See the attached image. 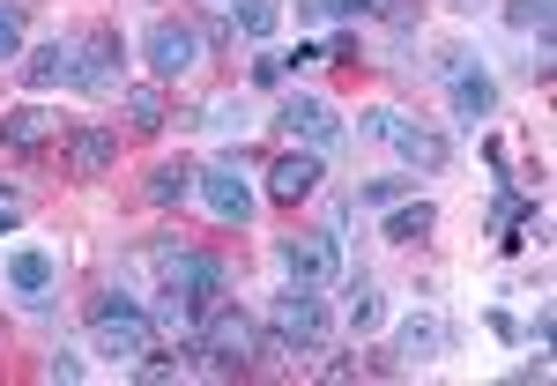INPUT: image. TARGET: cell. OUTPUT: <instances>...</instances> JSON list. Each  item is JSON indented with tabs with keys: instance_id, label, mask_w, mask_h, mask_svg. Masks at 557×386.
<instances>
[{
	"instance_id": "obj_18",
	"label": "cell",
	"mask_w": 557,
	"mask_h": 386,
	"mask_svg": "<svg viewBox=\"0 0 557 386\" xmlns=\"http://www.w3.org/2000/svg\"><path fill=\"white\" fill-rule=\"evenodd\" d=\"M386 246H424L431 231H438V209H431V201H417V194H409V201H394V209H386Z\"/></svg>"
},
{
	"instance_id": "obj_19",
	"label": "cell",
	"mask_w": 557,
	"mask_h": 386,
	"mask_svg": "<svg viewBox=\"0 0 557 386\" xmlns=\"http://www.w3.org/2000/svg\"><path fill=\"white\" fill-rule=\"evenodd\" d=\"M194 164H186V157H178V164H157V172L141 178V201H149V209H178V201H186V194H194Z\"/></svg>"
},
{
	"instance_id": "obj_24",
	"label": "cell",
	"mask_w": 557,
	"mask_h": 386,
	"mask_svg": "<svg viewBox=\"0 0 557 386\" xmlns=\"http://www.w3.org/2000/svg\"><path fill=\"white\" fill-rule=\"evenodd\" d=\"M528 209H535V201H520L513 186H506V194L491 201V238H498L506 253H513V231H520V215H528Z\"/></svg>"
},
{
	"instance_id": "obj_22",
	"label": "cell",
	"mask_w": 557,
	"mask_h": 386,
	"mask_svg": "<svg viewBox=\"0 0 557 386\" xmlns=\"http://www.w3.org/2000/svg\"><path fill=\"white\" fill-rule=\"evenodd\" d=\"M23 38H30V8L23 0H0V67L23 60Z\"/></svg>"
},
{
	"instance_id": "obj_30",
	"label": "cell",
	"mask_w": 557,
	"mask_h": 386,
	"mask_svg": "<svg viewBox=\"0 0 557 386\" xmlns=\"http://www.w3.org/2000/svg\"><path fill=\"white\" fill-rule=\"evenodd\" d=\"M327 60H343V67H357V60H364V45L349 38V30H335V45H327Z\"/></svg>"
},
{
	"instance_id": "obj_8",
	"label": "cell",
	"mask_w": 557,
	"mask_h": 386,
	"mask_svg": "<svg viewBox=\"0 0 557 386\" xmlns=\"http://www.w3.org/2000/svg\"><path fill=\"white\" fill-rule=\"evenodd\" d=\"M120 60H127V45H120V30H83L75 38V89H89V97H112L120 89Z\"/></svg>"
},
{
	"instance_id": "obj_20",
	"label": "cell",
	"mask_w": 557,
	"mask_h": 386,
	"mask_svg": "<svg viewBox=\"0 0 557 386\" xmlns=\"http://www.w3.org/2000/svg\"><path fill=\"white\" fill-rule=\"evenodd\" d=\"M231 30L246 45H268L283 30V0H231Z\"/></svg>"
},
{
	"instance_id": "obj_2",
	"label": "cell",
	"mask_w": 557,
	"mask_h": 386,
	"mask_svg": "<svg viewBox=\"0 0 557 386\" xmlns=\"http://www.w3.org/2000/svg\"><path fill=\"white\" fill-rule=\"evenodd\" d=\"M89 349L97 357H112V364H134V357H149L157 349V312L127 290H104V298H89Z\"/></svg>"
},
{
	"instance_id": "obj_3",
	"label": "cell",
	"mask_w": 557,
	"mask_h": 386,
	"mask_svg": "<svg viewBox=\"0 0 557 386\" xmlns=\"http://www.w3.org/2000/svg\"><path fill=\"white\" fill-rule=\"evenodd\" d=\"M275 267L290 290H335L343 283V238L335 231H290V238H275Z\"/></svg>"
},
{
	"instance_id": "obj_15",
	"label": "cell",
	"mask_w": 557,
	"mask_h": 386,
	"mask_svg": "<svg viewBox=\"0 0 557 386\" xmlns=\"http://www.w3.org/2000/svg\"><path fill=\"white\" fill-rule=\"evenodd\" d=\"M394 357H401V364H438V357H446V320H438V312H409L401 335H394Z\"/></svg>"
},
{
	"instance_id": "obj_29",
	"label": "cell",
	"mask_w": 557,
	"mask_h": 386,
	"mask_svg": "<svg viewBox=\"0 0 557 386\" xmlns=\"http://www.w3.org/2000/svg\"><path fill=\"white\" fill-rule=\"evenodd\" d=\"M290 83V60H283V52H260L253 60V89H283Z\"/></svg>"
},
{
	"instance_id": "obj_10",
	"label": "cell",
	"mask_w": 557,
	"mask_h": 386,
	"mask_svg": "<svg viewBox=\"0 0 557 386\" xmlns=\"http://www.w3.org/2000/svg\"><path fill=\"white\" fill-rule=\"evenodd\" d=\"M320 178H327V149H283L275 164H268V201H283V209H298V201H312L320 194Z\"/></svg>"
},
{
	"instance_id": "obj_11",
	"label": "cell",
	"mask_w": 557,
	"mask_h": 386,
	"mask_svg": "<svg viewBox=\"0 0 557 386\" xmlns=\"http://www.w3.org/2000/svg\"><path fill=\"white\" fill-rule=\"evenodd\" d=\"M0 275H8V298L45 304V298H52V283H60V260L45 253V246H15V253L0 260Z\"/></svg>"
},
{
	"instance_id": "obj_21",
	"label": "cell",
	"mask_w": 557,
	"mask_h": 386,
	"mask_svg": "<svg viewBox=\"0 0 557 386\" xmlns=\"http://www.w3.org/2000/svg\"><path fill=\"white\" fill-rule=\"evenodd\" d=\"M194 127H209V134H246V127H253V97H246V89H231V97H209V112H201Z\"/></svg>"
},
{
	"instance_id": "obj_12",
	"label": "cell",
	"mask_w": 557,
	"mask_h": 386,
	"mask_svg": "<svg viewBox=\"0 0 557 386\" xmlns=\"http://www.w3.org/2000/svg\"><path fill=\"white\" fill-rule=\"evenodd\" d=\"M23 89L30 97H52V89H75V38H52V45H30L23 60Z\"/></svg>"
},
{
	"instance_id": "obj_25",
	"label": "cell",
	"mask_w": 557,
	"mask_h": 386,
	"mask_svg": "<svg viewBox=\"0 0 557 386\" xmlns=\"http://www.w3.org/2000/svg\"><path fill=\"white\" fill-rule=\"evenodd\" d=\"M401 127H409L401 104H364V112H357V134H364V141H394Z\"/></svg>"
},
{
	"instance_id": "obj_32",
	"label": "cell",
	"mask_w": 557,
	"mask_h": 386,
	"mask_svg": "<svg viewBox=\"0 0 557 386\" xmlns=\"http://www.w3.org/2000/svg\"><path fill=\"white\" fill-rule=\"evenodd\" d=\"M454 8H475V0H454Z\"/></svg>"
},
{
	"instance_id": "obj_9",
	"label": "cell",
	"mask_w": 557,
	"mask_h": 386,
	"mask_svg": "<svg viewBox=\"0 0 557 386\" xmlns=\"http://www.w3.org/2000/svg\"><path fill=\"white\" fill-rule=\"evenodd\" d=\"M194 194H201V209H209L215 223H253V209H260V194L246 186L238 157H231V164H209V172L194 178Z\"/></svg>"
},
{
	"instance_id": "obj_27",
	"label": "cell",
	"mask_w": 557,
	"mask_h": 386,
	"mask_svg": "<svg viewBox=\"0 0 557 386\" xmlns=\"http://www.w3.org/2000/svg\"><path fill=\"white\" fill-rule=\"evenodd\" d=\"M550 0H513V8H506V23H513V30H535V38H550Z\"/></svg>"
},
{
	"instance_id": "obj_13",
	"label": "cell",
	"mask_w": 557,
	"mask_h": 386,
	"mask_svg": "<svg viewBox=\"0 0 557 386\" xmlns=\"http://www.w3.org/2000/svg\"><path fill=\"white\" fill-rule=\"evenodd\" d=\"M52 134H60V120L45 112L38 97H30V104H8V112H0V157H38Z\"/></svg>"
},
{
	"instance_id": "obj_23",
	"label": "cell",
	"mask_w": 557,
	"mask_h": 386,
	"mask_svg": "<svg viewBox=\"0 0 557 386\" xmlns=\"http://www.w3.org/2000/svg\"><path fill=\"white\" fill-rule=\"evenodd\" d=\"M386 320V298H380V283H357L349 290V335H372Z\"/></svg>"
},
{
	"instance_id": "obj_31",
	"label": "cell",
	"mask_w": 557,
	"mask_h": 386,
	"mask_svg": "<svg viewBox=\"0 0 557 386\" xmlns=\"http://www.w3.org/2000/svg\"><path fill=\"white\" fill-rule=\"evenodd\" d=\"M8 231H23V201H15V194H0V238H8Z\"/></svg>"
},
{
	"instance_id": "obj_26",
	"label": "cell",
	"mask_w": 557,
	"mask_h": 386,
	"mask_svg": "<svg viewBox=\"0 0 557 386\" xmlns=\"http://www.w3.org/2000/svg\"><path fill=\"white\" fill-rule=\"evenodd\" d=\"M417 194V178H364L357 186V209H394V201H409Z\"/></svg>"
},
{
	"instance_id": "obj_7",
	"label": "cell",
	"mask_w": 557,
	"mask_h": 386,
	"mask_svg": "<svg viewBox=\"0 0 557 386\" xmlns=\"http://www.w3.org/2000/svg\"><path fill=\"white\" fill-rule=\"evenodd\" d=\"M275 335L290 349H305V357H320V349L335 343V312L320 304V290H283L275 298Z\"/></svg>"
},
{
	"instance_id": "obj_5",
	"label": "cell",
	"mask_w": 557,
	"mask_h": 386,
	"mask_svg": "<svg viewBox=\"0 0 557 386\" xmlns=\"http://www.w3.org/2000/svg\"><path fill=\"white\" fill-rule=\"evenodd\" d=\"M141 60H149V75H157V83H178V75H194V67L209 60V45H201V30H194V23L164 15V23H149Z\"/></svg>"
},
{
	"instance_id": "obj_28",
	"label": "cell",
	"mask_w": 557,
	"mask_h": 386,
	"mask_svg": "<svg viewBox=\"0 0 557 386\" xmlns=\"http://www.w3.org/2000/svg\"><path fill=\"white\" fill-rule=\"evenodd\" d=\"M45 379H67V386H83V379H89L83 349H52V357H45Z\"/></svg>"
},
{
	"instance_id": "obj_16",
	"label": "cell",
	"mask_w": 557,
	"mask_h": 386,
	"mask_svg": "<svg viewBox=\"0 0 557 386\" xmlns=\"http://www.w3.org/2000/svg\"><path fill=\"white\" fill-rule=\"evenodd\" d=\"M112 157H120V141H112L104 127H75L67 134V178H104Z\"/></svg>"
},
{
	"instance_id": "obj_6",
	"label": "cell",
	"mask_w": 557,
	"mask_h": 386,
	"mask_svg": "<svg viewBox=\"0 0 557 386\" xmlns=\"http://www.w3.org/2000/svg\"><path fill=\"white\" fill-rule=\"evenodd\" d=\"M438 67H446V112H454L461 127H483V120L498 112V83H491V75L475 67L461 45H454V52H446Z\"/></svg>"
},
{
	"instance_id": "obj_14",
	"label": "cell",
	"mask_w": 557,
	"mask_h": 386,
	"mask_svg": "<svg viewBox=\"0 0 557 386\" xmlns=\"http://www.w3.org/2000/svg\"><path fill=\"white\" fill-rule=\"evenodd\" d=\"M386 149H394V157H401V164H409V172H446V164H454V141H446V134L431 127V120H409V127L394 134V141H386Z\"/></svg>"
},
{
	"instance_id": "obj_1",
	"label": "cell",
	"mask_w": 557,
	"mask_h": 386,
	"mask_svg": "<svg viewBox=\"0 0 557 386\" xmlns=\"http://www.w3.org/2000/svg\"><path fill=\"white\" fill-rule=\"evenodd\" d=\"M157 275H164V290H157V320L164 327H201L215 304H223V290H231V267L215 253H201V246H157Z\"/></svg>"
},
{
	"instance_id": "obj_4",
	"label": "cell",
	"mask_w": 557,
	"mask_h": 386,
	"mask_svg": "<svg viewBox=\"0 0 557 386\" xmlns=\"http://www.w3.org/2000/svg\"><path fill=\"white\" fill-rule=\"evenodd\" d=\"M275 134L298 141V149H335V141H343V112H335V97H320V89H290V97L275 104Z\"/></svg>"
},
{
	"instance_id": "obj_17",
	"label": "cell",
	"mask_w": 557,
	"mask_h": 386,
	"mask_svg": "<svg viewBox=\"0 0 557 386\" xmlns=\"http://www.w3.org/2000/svg\"><path fill=\"white\" fill-rule=\"evenodd\" d=\"M120 112H127L134 134H164L172 127V97H164V83H134L120 89Z\"/></svg>"
}]
</instances>
